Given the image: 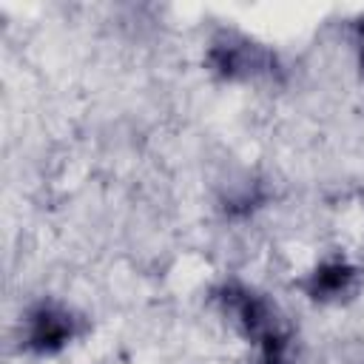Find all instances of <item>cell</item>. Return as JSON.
Returning <instances> with one entry per match:
<instances>
[{
	"label": "cell",
	"instance_id": "3957f363",
	"mask_svg": "<svg viewBox=\"0 0 364 364\" xmlns=\"http://www.w3.org/2000/svg\"><path fill=\"white\" fill-rule=\"evenodd\" d=\"M355 279V270L344 262H327L321 264L316 273H313V282H310V293L316 299H336L341 296Z\"/></svg>",
	"mask_w": 364,
	"mask_h": 364
},
{
	"label": "cell",
	"instance_id": "277c9868",
	"mask_svg": "<svg viewBox=\"0 0 364 364\" xmlns=\"http://www.w3.org/2000/svg\"><path fill=\"white\" fill-rule=\"evenodd\" d=\"M358 57H361V68H364V26L358 31Z\"/></svg>",
	"mask_w": 364,
	"mask_h": 364
},
{
	"label": "cell",
	"instance_id": "6da1fadb",
	"mask_svg": "<svg viewBox=\"0 0 364 364\" xmlns=\"http://www.w3.org/2000/svg\"><path fill=\"white\" fill-rule=\"evenodd\" d=\"M74 336V318L68 310L54 304H40L26 318V347L34 353H57Z\"/></svg>",
	"mask_w": 364,
	"mask_h": 364
},
{
	"label": "cell",
	"instance_id": "7a4b0ae2",
	"mask_svg": "<svg viewBox=\"0 0 364 364\" xmlns=\"http://www.w3.org/2000/svg\"><path fill=\"white\" fill-rule=\"evenodd\" d=\"M264 57L267 54L262 48L236 37H225L210 48V63L225 77H250L264 65Z\"/></svg>",
	"mask_w": 364,
	"mask_h": 364
}]
</instances>
